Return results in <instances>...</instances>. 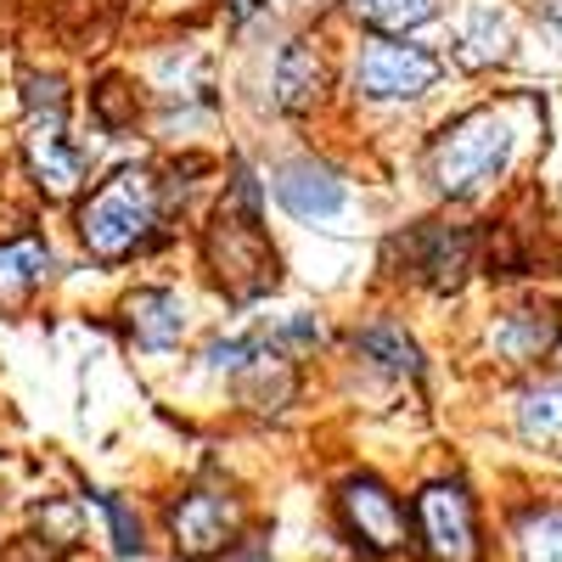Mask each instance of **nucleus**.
<instances>
[{"label":"nucleus","mask_w":562,"mask_h":562,"mask_svg":"<svg viewBox=\"0 0 562 562\" xmlns=\"http://www.w3.org/2000/svg\"><path fill=\"white\" fill-rule=\"evenodd\" d=\"M209 265L220 276V288L237 299V304H248V299H259V293L276 288V254H270L265 231H259V186H254L248 169H237L225 203L214 209Z\"/></svg>","instance_id":"f257e3e1"},{"label":"nucleus","mask_w":562,"mask_h":562,"mask_svg":"<svg viewBox=\"0 0 562 562\" xmlns=\"http://www.w3.org/2000/svg\"><path fill=\"white\" fill-rule=\"evenodd\" d=\"M158 220H164V192H158V175L147 169H119L113 180H102L90 203L79 209V237L85 248L119 265L135 248H147L158 237Z\"/></svg>","instance_id":"f03ea898"},{"label":"nucleus","mask_w":562,"mask_h":562,"mask_svg":"<svg viewBox=\"0 0 562 562\" xmlns=\"http://www.w3.org/2000/svg\"><path fill=\"white\" fill-rule=\"evenodd\" d=\"M512 147H518L512 124L495 108H479V113H467V119L439 130V140L428 147V180L445 198H473L506 175Z\"/></svg>","instance_id":"7ed1b4c3"},{"label":"nucleus","mask_w":562,"mask_h":562,"mask_svg":"<svg viewBox=\"0 0 562 562\" xmlns=\"http://www.w3.org/2000/svg\"><path fill=\"white\" fill-rule=\"evenodd\" d=\"M23 153L34 180L45 186L52 198H68L74 186L85 180V147L68 140V119H63V85L57 79H29V135H23Z\"/></svg>","instance_id":"20e7f679"},{"label":"nucleus","mask_w":562,"mask_h":562,"mask_svg":"<svg viewBox=\"0 0 562 562\" xmlns=\"http://www.w3.org/2000/svg\"><path fill=\"white\" fill-rule=\"evenodd\" d=\"M416 518V546L428 562H479L484 557V540H479V506L467 495V484L456 479H439L416 495L411 506Z\"/></svg>","instance_id":"39448f33"},{"label":"nucleus","mask_w":562,"mask_h":562,"mask_svg":"<svg viewBox=\"0 0 562 562\" xmlns=\"http://www.w3.org/2000/svg\"><path fill=\"white\" fill-rule=\"evenodd\" d=\"M445 63L428 52V45H411L405 34H383L371 40L360 63H355V90L371 102H416L439 85Z\"/></svg>","instance_id":"423d86ee"},{"label":"nucleus","mask_w":562,"mask_h":562,"mask_svg":"<svg viewBox=\"0 0 562 562\" xmlns=\"http://www.w3.org/2000/svg\"><path fill=\"white\" fill-rule=\"evenodd\" d=\"M237 529H243V512L220 490H192V495H180L169 506V535H175V551L186 562L225 557L231 546H237Z\"/></svg>","instance_id":"0eeeda50"},{"label":"nucleus","mask_w":562,"mask_h":562,"mask_svg":"<svg viewBox=\"0 0 562 562\" xmlns=\"http://www.w3.org/2000/svg\"><path fill=\"white\" fill-rule=\"evenodd\" d=\"M338 518H344L349 540L360 551H371V557H389V551L405 546V506L378 479H349L338 490Z\"/></svg>","instance_id":"6e6552de"},{"label":"nucleus","mask_w":562,"mask_h":562,"mask_svg":"<svg viewBox=\"0 0 562 562\" xmlns=\"http://www.w3.org/2000/svg\"><path fill=\"white\" fill-rule=\"evenodd\" d=\"M473 254H479V237L461 225H422L411 231L405 243V259H411V276L428 281L434 293H456L467 270H473Z\"/></svg>","instance_id":"1a4fd4ad"},{"label":"nucleus","mask_w":562,"mask_h":562,"mask_svg":"<svg viewBox=\"0 0 562 562\" xmlns=\"http://www.w3.org/2000/svg\"><path fill=\"white\" fill-rule=\"evenodd\" d=\"M270 192H276L281 209L299 214V220H333V214L344 209V198H349L344 180H338V169H326V164H315V158L281 164L276 180H270Z\"/></svg>","instance_id":"9d476101"},{"label":"nucleus","mask_w":562,"mask_h":562,"mask_svg":"<svg viewBox=\"0 0 562 562\" xmlns=\"http://www.w3.org/2000/svg\"><path fill=\"white\" fill-rule=\"evenodd\" d=\"M490 344L506 366H535L562 344V315L551 310H512L490 326Z\"/></svg>","instance_id":"9b49d317"},{"label":"nucleus","mask_w":562,"mask_h":562,"mask_svg":"<svg viewBox=\"0 0 562 562\" xmlns=\"http://www.w3.org/2000/svg\"><path fill=\"white\" fill-rule=\"evenodd\" d=\"M512 52V18L506 7H495V0H473L461 18V34H456V63L461 68H495L506 63Z\"/></svg>","instance_id":"f8f14e48"},{"label":"nucleus","mask_w":562,"mask_h":562,"mask_svg":"<svg viewBox=\"0 0 562 562\" xmlns=\"http://www.w3.org/2000/svg\"><path fill=\"white\" fill-rule=\"evenodd\" d=\"M124 326H130V338L140 349H175L180 333H186V304L169 288H140L124 304Z\"/></svg>","instance_id":"ddd939ff"},{"label":"nucleus","mask_w":562,"mask_h":562,"mask_svg":"<svg viewBox=\"0 0 562 562\" xmlns=\"http://www.w3.org/2000/svg\"><path fill=\"white\" fill-rule=\"evenodd\" d=\"M45 276H52V248L40 237H18V243H0V310H18L29 304Z\"/></svg>","instance_id":"4468645a"},{"label":"nucleus","mask_w":562,"mask_h":562,"mask_svg":"<svg viewBox=\"0 0 562 562\" xmlns=\"http://www.w3.org/2000/svg\"><path fill=\"white\" fill-rule=\"evenodd\" d=\"M321 79H326V68H321L315 45L288 40V52H281V63H276V108L281 113H310L315 97H321Z\"/></svg>","instance_id":"2eb2a0df"},{"label":"nucleus","mask_w":562,"mask_h":562,"mask_svg":"<svg viewBox=\"0 0 562 562\" xmlns=\"http://www.w3.org/2000/svg\"><path fill=\"white\" fill-rule=\"evenodd\" d=\"M355 355H366L371 366H383L389 378H422V349L411 344L405 326L394 321H371L355 333Z\"/></svg>","instance_id":"dca6fc26"},{"label":"nucleus","mask_w":562,"mask_h":562,"mask_svg":"<svg viewBox=\"0 0 562 562\" xmlns=\"http://www.w3.org/2000/svg\"><path fill=\"white\" fill-rule=\"evenodd\" d=\"M518 434L529 445H562V378H546L518 394Z\"/></svg>","instance_id":"f3484780"},{"label":"nucleus","mask_w":562,"mask_h":562,"mask_svg":"<svg viewBox=\"0 0 562 562\" xmlns=\"http://www.w3.org/2000/svg\"><path fill=\"white\" fill-rule=\"evenodd\" d=\"M293 400V366L281 360L276 349L270 355H254L248 366H243V405H254V411H281Z\"/></svg>","instance_id":"a211bd4d"},{"label":"nucleus","mask_w":562,"mask_h":562,"mask_svg":"<svg viewBox=\"0 0 562 562\" xmlns=\"http://www.w3.org/2000/svg\"><path fill=\"white\" fill-rule=\"evenodd\" d=\"M349 12L378 34H411L439 18V0H349Z\"/></svg>","instance_id":"6ab92c4d"},{"label":"nucleus","mask_w":562,"mask_h":562,"mask_svg":"<svg viewBox=\"0 0 562 562\" xmlns=\"http://www.w3.org/2000/svg\"><path fill=\"white\" fill-rule=\"evenodd\" d=\"M518 562H562V506H535L518 518Z\"/></svg>","instance_id":"aec40b11"},{"label":"nucleus","mask_w":562,"mask_h":562,"mask_svg":"<svg viewBox=\"0 0 562 562\" xmlns=\"http://www.w3.org/2000/svg\"><path fill=\"white\" fill-rule=\"evenodd\" d=\"M97 506H102V518H108V529H113L119 557H135V551H140V524H135V512H130L119 495H97Z\"/></svg>","instance_id":"412c9836"},{"label":"nucleus","mask_w":562,"mask_h":562,"mask_svg":"<svg viewBox=\"0 0 562 562\" xmlns=\"http://www.w3.org/2000/svg\"><path fill=\"white\" fill-rule=\"evenodd\" d=\"M254 355H259V344H248V338H225V344H209L203 366H209V371H243Z\"/></svg>","instance_id":"4be33fe9"},{"label":"nucleus","mask_w":562,"mask_h":562,"mask_svg":"<svg viewBox=\"0 0 562 562\" xmlns=\"http://www.w3.org/2000/svg\"><path fill=\"white\" fill-rule=\"evenodd\" d=\"M540 18H546V23L562 34V0H540Z\"/></svg>","instance_id":"5701e85b"},{"label":"nucleus","mask_w":562,"mask_h":562,"mask_svg":"<svg viewBox=\"0 0 562 562\" xmlns=\"http://www.w3.org/2000/svg\"><path fill=\"white\" fill-rule=\"evenodd\" d=\"M231 12H237V18H248V12H254V0H231Z\"/></svg>","instance_id":"b1692460"},{"label":"nucleus","mask_w":562,"mask_h":562,"mask_svg":"<svg viewBox=\"0 0 562 562\" xmlns=\"http://www.w3.org/2000/svg\"><path fill=\"white\" fill-rule=\"evenodd\" d=\"M243 562H270V557H265V551H248V557H243Z\"/></svg>","instance_id":"393cba45"}]
</instances>
